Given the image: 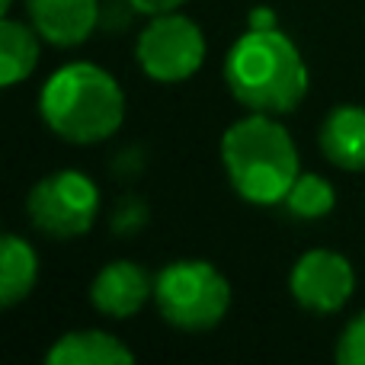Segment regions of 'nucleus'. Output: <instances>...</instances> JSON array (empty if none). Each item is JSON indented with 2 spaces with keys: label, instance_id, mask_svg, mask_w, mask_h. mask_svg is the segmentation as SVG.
I'll return each mask as SVG.
<instances>
[{
  "label": "nucleus",
  "instance_id": "obj_11",
  "mask_svg": "<svg viewBox=\"0 0 365 365\" xmlns=\"http://www.w3.org/2000/svg\"><path fill=\"white\" fill-rule=\"evenodd\" d=\"M48 365H132L135 356L106 330H71L45 353Z\"/></svg>",
  "mask_w": 365,
  "mask_h": 365
},
{
  "label": "nucleus",
  "instance_id": "obj_7",
  "mask_svg": "<svg viewBox=\"0 0 365 365\" xmlns=\"http://www.w3.org/2000/svg\"><path fill=\"white\" fill-rule=\"evenodd\" d=\"M289 289L304 311L334 314L349 302L356 289V272L349 259L336 250H308L292 266Z\"/></svg>",
  "mask_w": 365,
  "mask_h": 365
},
{
  "label": "nucleus",
  "instance_id": "obj_15",
  "mask_svg": "<svg viewBox=\"0 0 365 365\" xmlns=\"http://www.w3.org/2000/svg\"><path fill=\"white\" fill-rule=\"evenodd\" d=\"M334 356H336V362H343V365H365V311L346 324Z\"/></svg>",
  "mask_w": 365,
  "mask_h": 365
},
{
  "label": "nucleus",
  "instance_id": "obj_2",
  "mask_svg": "<svg viewBox=\"0 0 365 365\" xmlns=\"http://www.w3.org/2000/svg\"><path fill=\"white\" fill-rule=\"evenodd\" d=\"M42 122L71 145H96L119 132L125 96L113 74L90 61L58 68L38 93Z\"/></svg>",
  "mask_w": 365,
  "mask_h": 365
},
{
  "label": "nucleus",
  "instance_id": "obj_6",
  "mask_svg": "<svg viewBox=\"0 0 365 365\" xmlns=\"http://www.w3.org/2000/svg\"><path fill=\"white\" fill-rule=\"evenodd\" d=\"M138 64L151 81L180 83L192 77L205 61V36L202 29L182 13H158L141 29L135 45Z\"/></svg>",
  "mask_w": 365,
  "mask_h": 365
},
{
  "label": "nucleus",
  "instance_id": "obj_1",
  "mask_svg": "<svg viewBox=\"0 0 365 365\" xmlns=\"http://www.w3.org/2000/svg\"><path fill=\"white\" fill-rule=\"evenodd\" d=\"M225 83L240 106L285 115L308 93V64L279 26H250L227 51Z\"/></svg>",
  "mask_w": 365,
  "mask_h": 365
},
{
  "label": "nucleus",
  "instance_id": "obj_5",
  "mask_svg": "<svg viewBox=\"0 0 365 365\" xmlns=\"http://www.w3.org/2000/svg\"><path fill=\"white\" fill-rule=\"evenodd\" d=\"M26 212H29L32 225L48 237H83L100 212V189L93 180L77 170H58L32 186Z\"/></svg>",
  "mask_w": 365,
  "mask_h": 365
},
{
  "label": "nucleus",
  "instance_id": "obj_3",
  "mask_svg": "<svg viewBox=\"0 0 365 365\" xmlns=\"http://www.w3.org/2000/svg\"><path fill=\"white\" fill-rule=\"evenodd\" d=\"M221 164L234 192L253 205L285 202L298 180V151L276 115L253 113L234 122L221 138Z\"/></svg>",
  "mask_w": 365,
  "mask_h": 365
},
{
  "label": "nucleus",
  "instance_id": "obj_16",
  "mask_svg": "<svg viewBox=\"0 0 365 365\" xmlns=\"http://www.w3.org/2000/svg\"><path fill=\"white\" fill-rule=\"evenodd\" d=\"M135 13H145V16H158V13H173L180 10L186 0H125Z\"/></svg>",
  "mask_w": 365,
  "mask_h": 365
},
{
  "label": "nucleus",
  "instance_id": "obj_10",
  "mask_svg": "<svg viewBox=\"0 0 365 365\" xmlns=\"http://www.w3.org/2000/svg\"><path fill=\"white\" fill-rule=\"evenodd\" d=\"M321 151L340 170H365V109L336 106L321 125Z\"/></svg>",
  "mask_w": 365,
  "mask_h": 365
},
{
  "label": "nucleus",
  "instance_id": "obj_4",
  "mask_svg": "<svg viewBox=\"0 0 365 365\" xmlns=\"http://www.w3.org/2000/svg\"><path fill=\"white\" fill-rule=\"evenodd\" d=\"M154 302L180 330H212L231 304L227 279L205 259H177L154 279Z\"/></svg>",
  "mask_w": 365,
  "mask_h": 365
},
{
  "label": "nucleus",
  "instance_id": "obj_14",
  "mask_svg": "<svg viewBox=\"0 0 365 365\" xmlns=\"http://www.w3.org/2000/svg\"><path fill=\"white\" fill-rule=\"evenodd\" d=\"M336 195H334V186H330L324 177L317 173H298V180L292 182L289 195H285V208L289 215L295 218H304V221H317L334 208Z\"/></svg>",
  "mask_w": 365,
  "mask_h": 365
},
{
  "label": "nucleus",
  "instance_id": "obj_9",
  "mask_svg": "<svg viewBox=\"0 0 365 365\" xmlns=\"http://www.w3.org/2000/svg\"><path fill=\"white\" fill-rule=\"evenodd\" d=\"M26 10L38 36L58 48L87 42L100 23V0H26Z\"/></svg>",
  "mask_w": 365,
  "mask_h": 365
},
{
  "label": "nucleus",
  "instance_id": "obj_17",
  "mask_svg": "<svg viewBox=\"0 0 365 365\" xmlns=\"http://www.w3.org/2000/svg\"><path fill=\"white\" fill-rule=\"evenodd\" d=\"M141 221H145V205H138V202H122L119 215H115V227L125 231V225H128V231H135Z\"/></svg>",
  "mask_w": 365,
  "mask_h": 365
},
{
  "label": "nucleus",
  "instance_id": "obj_8",
  "mask_svg": "<svg viewBox=\"0 0 365 365\" xmlns=\"http://www.w3.org/2000/svg\"><path fill=\"white\" fill-rule=\"evenodd\" d=\"M151 295H154V279L138 263H128V259H115V263L103 266L96 272L93 285H90L93 308L106 317H115V321L135 317Z\"/></svg>",
  "mask_w": 365,
  "mask_h": 365
},
{
  "label": "nucleus",
  "instance_id": "obj_12",
  "mask_svg": "<svg viewBox=\"0 0 365 365\" xmlns=\"http://www.w3.org/2000/svg\"><path fill=\"white\" fill-rule=\"evenodd\" d=\"M38 279V259L36 250L16 234H6L0 244V304L13 308L19 304Z\"/></svg>",
  "mask_w": 365,
  "mask_h": 365
},
{
  "label": "nucleus",
  "instance_id": "obj_13",
  "mask_svg": "<svg viewBox=\"0 0 365 365\" xmlns=\"http://www.w3.org/2000/svg\"><path fill=\"white\" fill-rule=\"evenodd\" d=\"M36 36V26H26L10 16L0 19V83L4 87H13V83L26 81L32 74L38 61Z\"/></svg>",
  "mask_w": 365,
  "mask_h": 365
},
{
  "label": "nucleus",
  "instance_id": "obj_18",
  "mask_svg": "<svg viewBox=\"0 0 365 365\" xmlns=\"http://www.w3.org/2000/svg\"><path fill=\"white\" fill-rule=\"evenodd\" d=\"M13 10V0H0V13H4V16H6V13H10Z\"/></svg>",
  "mask_w": 365,
  "mask_h": 365
}]
</instances>
